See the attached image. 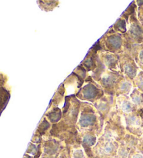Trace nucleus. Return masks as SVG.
<instances>
[{
  "label": "nucleus",
  "mask_w": 143,
  "mask_h": 158,
  "mask_svg": "<svg viewBox=\"0 0 143 158\" xmlns=\"http://www.w3.org/2000/svg\"><path fill=\"white\" fill-rule=\"evenodd\" d=\"M115 81V75L110 73H106L102 77V82L105 85H109L114 82Z\"/></svg>",
  "instance_id": "0eeeda50"
},
{
  "label": "nucleus",
  "mask_w": 143,
  "mask_h": 158,
  "mask_svg": "<svg viewBox=\"0 0 143 158\" xmlns=\"http://www.w3.org/2000/svg\"><path fill=\"white\" fill-rule=\"evenodd\" d=\"M114 149H115L114 144L112 142H108L104 146V147L102 148V151L103 152V153L108 155V154L112 153V152H113Z\"/></svg>",
  "instance_id": "9d476101"
},
{
  "label": "nucleus",
  "mask_w": 143,
  "mask_h": 158,
  "mask_svg": "<svg viewBox=\"0 0 143 158\" xmlns=\"http://www.w3.org/2000/svg\"><path fill=\"white\" fill-rule=\"evenodd\" d=\"M73 158H85V155L83 151L80 149L76 150L73 153Z\"/></svg>",
  "instance_id": "4468645a"
},
{
  "label": "nucleus",
  "mask_w": 143,
  "mask_h": 158,
  "mask_svg": "<svg viewBox=\"0 0 143 158\" xmlns=\"http://www.w3.org/2000/svg\"><path fill=\"white\" fill-rule=\"evenodd\" d=\"M124 72L128 77H134L136 74V69L133 64L128 63L124 65Z\"/></svg>",
  "instance_id": "39448f33"
},
{
  "label": "nucleus",
  "mask_w": 143,
  "mask_h": 158,
  "mask_svg": "<svg viewBox=\"0 0 143 158\" xmlns=\"http://www.w3.org/2000/svg\"><path fill=\"white\" fill-rule=\"evenodd\" d=\"M133 158H143V157H142V155H141L137 154V155H133Z\"/></svg>",
  "instance_id": "a211bd4d"
},
{
  "label": "nucleus",
  "mask_w": 143,
  "mask_h": 158,
  "mask_svg": "<svg viewBox=\"0 0 143 158\" xmlns=\"http://www.w3.org/2000/svg\"><path fill=\"white\" fill-rule=\"evenodd\" d=\"M117 154L121 158H126L128 155V152L127 151V150L125 148V147H120V148L118 149Z\"/></svg>",
  "instance_id": "f8f14e48"
},
{
  "label": "nucleus",
  "mask_w": 143,
  "mask_h": 158,
  "mask_svg": "<svg viewBox=\"0 0 143 158\" xmlns=\"http://www.w3.org/2000/svg\"><path fill=\"white\" fill-rule=\"evenodd\" d=\"M119 106H120V108L122 109L124 112H126V113H130L132 111V109H133L131 102L125 99H123L122 101L120 102Z\"/></svg>",
  "instance_id": "423d86ee"
},
{
  "label": "nucleus",
  "mask_w": 143,
  "mask_h": 158,
  "mask_svg": "<svg viewBox=\"0 0 143 158\" xmlns=\"http://www.w3.org/2000/svg\"><path fill=\"white\" fill-rule=\"evenodd\" d=\"M131 89V84L127 81H124L119 84L120 91L124 93H127Z\"/></svg>",
  "instance_id": "6e6552de"
},
{
  "label": "nucleus",
  "mask_w": 143,
  "mask_h": 158,
  "mask_svg": "<svg viewBox=\"0 0 143 158\" xmlns=\"http://www.w3.org/2000/svg\"><path fill=\"white\" fill-rule=\"evenodd\" d=\"M131 32L133 36H138L141 34V29L137 25H133L131 27Z\"/></svg>",
  "instance_id": "ddd939ff"
},
{
  "label": "nucleus",
  "mask_w": 143,
  "mask_h": 158,
  "mask_svg": "<svg viewBox=\"0 0 143 158\" xmlns=\"http://www.w3.org/2000/svg\"><path fill=\"white\" fill-rule=\"evenodd\" d=\"M95 121V117L93 114H86L82 115L80 118L79 120V123L80 125L83 127H86L89 126V125H92L93 122Z\"/></svg>",
  "instance_id": "f03ea898"
},
{
  "label": "nucleus",
  "mask_w": 143,
  "mask_h": 158,
  "mask_svg": "<svg viewBox=\"0 0 143 158\" xmlns=\"http://www.w3.org/2000/svg\"><path fill=\"white\" fill-rule=\"evenodd\" d=\"M122 39L120 36H117V35H112L107 39V44L108 45L109 47L113 49L119 48L122 45Z\"/></svg>",
  "instance_id": "7ed1b4c3"
},
{
  "label": "nucleus",
  "mask_w": 143,
  "mask_h": 158,
  "mask_svg": "<svg viewBox=\"0 0 143 158\" xmlns=\"http://www.w3.org/2000/svg\"><path fill=\"white\" fill-rule=\"evenodd\" d=\"M97 139L94 136L92 135H85L83 138V142L88 146H92L95 143Z\"/></svg>",
  "instance_id": "1a4fd4ad"
},
{
  "label": "nucleus",
  "mask_w": 143,
  "mask_h": 158,
  "mask_svg": "<svg viewBox=\"0 0 143 158\" xmlns=\"http://www.w3.org/2000/svg\"><path fill=\"white\" fill-rule=\"evenodd\" d=\"M131 100L135 104H139L140 101H141V98H140L139 95L136 94V93H133L131 96Z\"/></svg>",
  "instance_id": "2eb2a0df"
},
{
  "label": "nucleus",
  "mask_w": 143,
  "mask_h": 158,
  "mask_svg": "<svg viewBox=\"0 0 143 158\" xmlns=\"http://www.w3.org/2000/svg\"><path fill=\"white\" fill-rule=\"evenodd\" d=\"M117 59L113 54H108L104 56V63L109 68H113L116 66Z\"/></svg>",
  "instance_id": "20e7f679"
},
{
  "label": "nucleus",
  "mask_w": 143,
  "mask_h": 158,
  "mask_svg": "<svg viewBox=\"0 0 143 158\" xmlns=\"http://www.w3.org/2000/svg\"><path fill=\"white\" fill-rule=\"evenodd\" d=\"M139 86H140V87H141V88H143V80L140 81Z\"/></svg>",
  "instance_id": "6ab92c4d"
},
{
  "label": "nucleus",
  "mask_w": 143,
  "mask_h": 158,
  "mask_svg": "<svg viewBox=\"0 0 143 158\" xmlns=\"http://www.w3.org/2000/svg\"><path fill=\"white\" fill-rule=\"evenodd\" d=\"M124 23H125V22L123 20H119V21H118L117 23H116V24H115V25H117L116 27H117V29H119V31L123 32L122 31H124L125 29H126V27H122V24H124Z\"/></svg>",
  "instance_id": "dca6fc26"
},
{
  "label": "nucleus",
  "mask_w": 143,
  "mask_h": 158,
  "mask_svg": "<svg viewBox=\"0 0 143 158\" xmlns=\"http://www.w3.org/2000/svg\"><path fill=\"white\" fill-rule=\"evenodd\" d=\"M98 91L93 84H87L82 90V95L85 99H92L97 96Z\"/></svg>",
  "instance_id": "f257e3e1"
},
{
  "label": "nucleus",
  "mask_w": 143,
  "mask_h": 158,
  "mask_svg": "<svg viewBox=\"0 0 143 158\" xmlns=\"http://www.w3.org/2000/svg\"><path fill=\"white\" fill-rule=\"evenodd\" d=\"M127 123L132 126L140 125V120L136 116H128L127 118Z\"/></svg>",
  "instance_id": "9b49d317"
},
{
  "label": "nucleus",
  "mask_w": 143,
  "mask_h": 158,
  "mask_svg": "<svg viewBox=\"0 0 143 158\" xmlns=\"http://www.w3.org/2000/svg\"><path fill=\"white\" fill-rule=\"evenodd\" d=\"M97 107L101 111L106 110V108H107L106 103H105V102H99V103H98V106H97Z\"/></svg>",
  "instance_id": "f3484780"
}]
</instances>
